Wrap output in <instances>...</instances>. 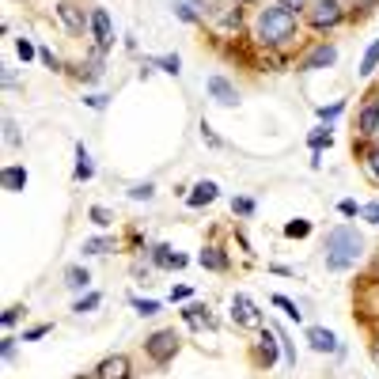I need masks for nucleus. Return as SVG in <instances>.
Listing matches in <instances>:
<instances>
[{
    "label": "nucleus",
    "mask_w": 379,
    "mask_h": 379,
    "mask_svg": "<svg viewBox=\"0 0 379 379\" xmlns=\"http://www.w3.org/2000/svg\"><path fill=\"white\" fill-rule=\"evenodd\" d=\"M57 15H61V23L69 27L72 34H84V27H91V15H84L76 4H72V0H61V4H57Z\"/></svg>",
    "instance_id": "423d86ee"
},
{
    "label": "nucleus",
    "mask_w": 379,
    "mask_h": 379,
    "mask_svg": "<svg viewBox=\"0 0 379 379\" xmlns=\"http://www.w3.org/2000/svg\"><path fill=\"white\" fill-rule=\"evenodd\" d=\"M205 88H209V95L216 99L220 106H239V91H235L232 84H228L224 76H209V84H205Z\"/></svg>",
    "instance_id": "1a4fd4ad"
},
{
    "label": "nucleus",
    "mask_w": 379,
    "mask_h": 379,
    "mask_svg": "<svg viewBox=\"0 0 379 379\" xmlns=\"http://www.w3.org/2000/svg\"><path fill=\"white\" fill-rule=\"evenodd\" d=\"M341 110H345V103H334V106H319V118H322V122H334V118L341 114Z\"/></svg>",
    "instance_id": "72a5a7b5"
},
{
    "label": "nucleus",
    "mask_w": 379,
    "mask_h": 379,
    "mask_svg": "<svg viewBox=\"0 0 379 379\" xmlns=\"http://www.w3.org/2000/svg\"><path fill=\"white\" fill-rule=\"evenodd\" d=\"M144 349L156 364H167V360L179 353V334H174V330H156V334L144 341Z\"/></svg>",
    "instance_id": "7ed1b4c3"
},
{
    "label": "nucleus",
    "mask_w": 379,
    "mask_h": 379,
    "mask_svg": "<svg viewBox=\"0 0 379 379\" xmlns=\"http://www.w3.org/2000/svg\"><path fill=\"white\" fill-rule=\"evenodd\" d=\"M322 144H330V133H311V148H315V152Z\"/></svg>",
    "instance_id": "a19ab883"
},
{
    "label": "nucleus",
    "mask_w": 379,
    "mask_h": 379,
    "mask_svg": "<svg viewBox=\"0 0 379 379\" xmlns=\"http://www.w3.org/2000/svg\"><path fill=\"white\" fill-rule=\"evenodd\" d=\"M95 379H129V357L114 353V357L99 360V368H95Z\"/></svg>",
    "instance_id": "6e6552de"
},
{
    "label": "nucleus",
    "mask_w": 379,
    "mask_h": 379,
    "mask_svg": "<svg viewBox=\"0 0 379 379\" xmlns=\"http://www.w3.org/2000/svg\"><path fill=\"white\" fill-rule=\"evenodd\" d=\"M308 232H311L308 220H292V224H284V235H289V239H303Z\"/></svg>",
    "instance_id": "c85d7f7f"
},
{
    "label": "nucleus",
    "mask_w": 379,
    "mask_h": 379,
    "mask_svg": "<svg viewBox=\"0 0 379 379\" xmlns=\"http://www.w3.org/2000/svg\"><path fill=\"white\" fill-rule=\"evenodd\" d=\"M91 34H95V46H99V50L114 46V27H110L106 8H91Z\"/></svg>",
    "instance_id": "39448f33"
},
{
    "label": "nucleus",
    "mask_w": 379,
    "mask_h": 379,
    "mask_svg": "<svg viewBox=\"0 0 379 379\" xmlns=\"http://www.w3.org/2000/svg\"><path fill=\"white\" fill-rule=\"evenodd\" d=\"M99 76H103V61H99V53H95V57L88 61V72H84V80H99Z\"/></svg>",
    "instance_id": "473e14b6"
},
{
    "label": "nucleus",
    "mask_w": 379,
    "mask_h": 379,
    "mask_svg": "<svg viewBox=\"0 0 379 379\" xmlns=\"http://www.w3.org/2000/svg\"><path fill=\"white\" fill-rule=\"evenodd\" d=\"M360 209H364V205H357V201H341V212H345V216H357Z\"/></svg>",
    "instance_id": "79ce46f5"
},
{
    "label": "nucleus",
    "mask_w": 379,
    "mask_h": 379,
    "mask_svg": "<svg viewBox=\"0 0 379 379\" xmlns=\"http://www.w3.org/2000/svg\"><path fill=\"white\" fill-rule=\"evenodd\" d=\"M201 141H205V144H212V148H220V137L212 133V129H209L205 122H201Z\"/></svg>",
    "instance_id": "e433bc0d"
},
{
    "label": "nucleus",
    "mask_w": 379,
    "mask_h": 379,
    "mask_svg": "<svg viewBox=\"0 0 379 379\" xmlns=\"http://www.w3.org/2000/svg\"><path fill=\"white\" fill-rule=\"evenodd\" d=\"M171 300H190V289H186V284H179V289H171Z\"/></svg>",
    "instance_id": "a18cd8bd"
},
{
    "label": "nucleus",
    "mask_w": 379,
    "mask_h": 379,
    "mask_svg": "<svg viewBox=\"0 0 379 379\" xmlns=\"http://www.w3.org/2000/svg\"><path fill=\"white\" fill-rule=\"evenodd\" d=\"M341 0H311V27L315 31H330L341 23Z\"/></svg>",
    "instance_id": "20e7f679"
},
{
    "label": "nucleus",
    "mask_w": 379,
    "mask_h": 379,
    "mask_svg": "<svg viewBox=\"0 0 379 379\" xmlns=\"http://www.w3.org/2000/svg\"><path fill=\"white\" fill-rule=\"evenodd\" d=\"M42 334H50V326H31V330L23 334V341H39Z\"/></svg>",
    "instance_id": "58836bf2"
},
{
    "label": "nucleus",
    "mask_w": 379,
    "mask_h": 379,
    "mask_svg": "<svg viewBox=\"0 0 379 379\" xmlns=\"http://www.w3.org/2000/svg\"><path fill=\"white\" fill-rule=\"evenodd\" d=\"M232 319L239 322V326H262V315H258V308L247 300L243 292L232 296Z\"/></svg>",
    "instance_id": "0eeeda50"
},
{
    "label": "nucleus",
    "mask_w": 379,
    "mask_h": 379,
    "mask_svg": "<svg viewBox=\"0 0 379 379\" xmlns=\"http://www.w3.org/2000/svg\"><path fill=\"white\" fill-rule=\"evenodd\" d=\"M273 303H277V308H281V311H284V315H289L292 322H300V319H303V311L296 308V303L289 300V296H273Z\"/></svg>",
    "instance_id": "393cba45"
},
{
    "label": "nucleus",
    "mask_w": 379,
    "mask_h": 379,
    "mask_svg": "<svg viewBox=\"0 0 379 379\" xmlns=\"http://www.w3.org/2000/svg\"><path fill=\"white\" fill-rule=\"evenodd\" d=\"M235 4H243V0H235Z\"/></svg>",
    "instance_id": "8fccbe9b"
},
{
    "label": "nucleus",
    "mask_w": 379,
    "mask_h": 379,
    "mask_svg": "<svg viewBox=\"0 0 379 379\" xmlns=\"http://www.w3.org/2000/svg\"><path fill=\"white\" fill-rule=\"evenodd\" d=\"M20 311H23V308H8V311H4V326H15V319H20Z\"/></svg>",
    "instance_id": "37998d69"
},
{
    "label": "nucleus",
    "mask_w": 379,
    "mask_h": 379,
    "mask_svg": "<svg viewBox=\"0 0 379 379\" xmlns=\"http://www.w3.org/2000/svg\"><path fill=\"white\" fill-rule=\"evenodd\" d=\"M152 258H156V266H163V270H182V266H186L182 254H171V247H156Z\"/></svg>",
    "instance_id": "f3484780"
},
{
    "label": "nucleus",
    "mask_w": 379,
    "mask_h": 379,
    "mask_svg": "<svg viewBox=\"0 0 379 379\" xmlns=\"http://www.w3.org/2000/svg\"><path fill=\"white\" fill-rule=\"evenodd\" d=\"M281 345H284L281 334L266 326V330H262V345H258V360H262L266 368H273V360H277V353H281Z\"/></svg>",
    "instance_id": "9d476101"
},
{
    "label": "nucleus",
    "mask_w": 379,
    "mask_h": 379,
    "mask_svg": "<svg viewBox=\"0 0 379 379\" xmlns=\"http://www.w3.org/2000/svg\"><path fill=\"white\" fill-rule=\"evenodd\" d=\"M357 129L364 137H372V133H379V95H372L364 103V110H360V122H357Z\"/></svg>",
    "instance_id": "f8f14e48"
},
{
    "label": "nucleus",
    "mask_w": 379,
    "mask_h": 379,
    "mask_svg": "<svg viewBox=\"0 0 379 379\" xmlns=\"http://www.w3.org/2000/svg\"><path fill=\"white\" fill-rule=\"evenodd\" d=\"M198 262L205 266V270H216V273H220V270H228V258L220 254V247H205V251L198 254Z\"/></svg>",
    "instance_id": "6ab92c4d"
},
{
    "label": "nucleus",
    "mask_w": 379,
    "mask_h": 379,
    "mask_svg": "<svg viewBox=\"0 0 379 379\" xmlns=\"http://www.w3.org/2000/svg\"><path fill=\"white\" fill-rule=\"evenodd\" d=\"M152 193H156L152 182H137V186H129V198H133V201H148Z\"/></svg>",
    "instance_id": "c756f323"
},
{
    "label": "nucleus",
    "mask_w": 379,
    "mask_h": 379,
    "mask_svg": "<svg viewBox=\"0 0 379 379\" xmlns=\"http://www.w3.org/2000/svg\"><path fill=\"white\" fill-rule=\"evenodd\" d=\"M91 224H95V228H110V212L103 205H95V209H91Z\"/></svg>",
    "instance_id": "2f4dec72"
},
{
    "label": "nucleus",
    "mask_w": 379,
    "mask_h": 379,
    "mask_svg": "<svg viewBox=\"0 0 379 379\" xmlns=\"http://www.w3.org/2000/svg\"><path fill=\"white\" fill-rule=\"evenodd\" d=\"M364 171H368V179L379 182V148H372V152L364 156Z\"/></svg>",
    "instance_id": "bb28decb"
},
{
    "label": "nucleus",
    "mask_w": 379,
    "mask_h": 379,
    "mask_svg": "<svg viewBox=\"0 0 379 379\" xmlns=\"http://www.w3.org/2000/svg\"><path fill=\"white\" fill-rule=\"evenodd\" d=\"M360 216L372 220V224H379V201H375V205H364V209H360Z\"/></svg>",
    "instance_id": "4c0bfd02"
},
{
    "label": "nucleus",
    "mask_w": 379,
    "mask_h": 379,
    "mask_svg": "<svg viewBox=\"0 0 379 379\" xmlns=\"http://www.w3.org/2000/svg\"><path fill=\"white\" fill-rule=\"evenodd\" d=\"M281 4H284V8H292V4H303V0H281Z\"/></svg>",
    "instance_id": "de8ad7c7"
},
{
    "label": "nucleus",
    "mask_w": 379,
    "mask_h": 379,
    "mask_svg": "<svg viewBox=\"0 0 379 379\" xmlns=\"http://www.w3.org/2000/svg\"><path fill=\"white\" fill-rule=\"evenodd\" d=\"M182 319H186L190 326H209V330L216 326V319H212V315H209V308H201V303H190V308L182 311Z\"/></svg>",
    "instance_id": "dca6fc26"
},
{
    "label": "nucleus",
    "mask_w": 379,
    "mask_h": 379,
    "mask_svg": "<svg viewBox=\"0 0 379 379\" xmlns=\"http://www.w3.org/2000/svg\"><path fill=\"white\" fill-rule=\"evenodd\" d=\"M232 209L239 212V216H251V212H254V201H251V198H239V201H235Z\"/></svg>",
    "instance_id": "f704fd0d"
},
{
    "label": "nucleus",
    "mask_w": 379,
    "mask_h": 379,
    "mask_svg": "<svg viewBox=\"0 0 379 379\" xmlns=\"http://www.w3.org/2000/svg\"><path fill=\"white\" fill-rule=\"evenodd\" d=\"M308 341H311L315 353H338V338L330 334V330H322V326H311L308 330Z\"/></svg>",
    "instance_id": "ddd939ff"
},
{
    "label": "nucleus",
    "mask_w": 379,
    "mask_h": 379,
    "mask_svg": "<svg viewBox=\"0 0 379 379\" xmlns=\"http://www.w3.org/2000/svg\"><path fill=\"white\" fill-rule=\"evenodd\" d=\"M0 353H4V360H12V353H15V338H4V341H0Z\"/></svg>",
    "instance_id": "ea45409f"
},
{
    "label": "nucleus",
    "mask_w": 379,
    "mask_h": 379,
    "mask_svg": "<svg viewBox=\"0 0 379 379\" xmlns=\"http://www.w3.org/2000/svg\"><path fill=\"white\" fill-rule=\"evenodd\" d=\"M129 303L137 308V315H156V311H160V303H156V300H137V296H133Z\"/></svg>",
    "instance_id": "7c9ffc66"
},
{
    "label": "nucleus",
    "mask_w": 379,
    "mask_h": 379,
    "mask_svg": "<svg viewBox=\"0 0 379 379\" xmlns=\"http://www.w3.org/2000/svg\"><path fill=\"white\" fill-rule=\"evenodd\" d=\"M296 27H300V20H296L292 8L270 4V8L258 12V27H254V31H258V42H262V46H284V42L296 39Z\"/></svg>",
    "instance_id": "f257e3e1"
},
{
    "label": "nucleus",
    "mask_w": 379,
    "mask_h": 379,
    "mask_svg": "<svg viewBox=\"0 0 379 379\" xmlns=\"http://www.w3.org/2000/svg\"><path fill=\"white\" fill-rule=\"evenodd\" d=\"M84 103H88L91 110H103V106H106V99H103V95H88Z\"/></svg>",
    "instance_id": "c03bdc74"
},
{
    "label": "nucleus",
    "mask_w": 379,
    "mask_h": 379,
    "mask_svg": "<svg viewBox=\"0 0 379 379\" xmlns=\"http://www.w3.org/2000/svg\"><path fill=\"white\" fill-rule=\"evenodd\" d=\"M39 57H42L46 64H50V69H61V64H57V57H53V53H50V50H39Z\"/></svg>",
    "instance_id": "49530a36"
},
{
    "label": "nucleus",
    "mask_w": 379,
    "mask_h": 379,
    "mask_svg": "<svg viewBox=\"0 0 379 379\" xmlns=\"http://www.w3.org/2000/svg\"><path fill=\"white\" fill-rule=\"evenodd\" d=\"M99 300H103L99 292H88L84 300H76V308H72V311H76V315H84V311H95V308H99Z\"/></svg>",
    "instance_id": "cd10ccee"
},
{
    "label": "nucleus",
    "mask_w": 379,
    "mask_h": 379,
    "mask_svg": "<svg viewBox=\"0 0 379 379\" xmlns=\"http://www.w3.org/2000/svg\"><path fill=\"white\" fill-rule=\"evenodd\" d=\"M15 50H20V57H23V61H31L34 53H39V50H34V46L27 42V39H20V42H15Z\"/></svg>",
    "instance_id": "c9c22d12"
},
{
    "label": "nucleus",
    "mask_w": 379,
    "mask_h": 379,
    "mask_svg": "<svg viewBox=\"0 0 379 379\" xmlns=\"http://www.w3.org/2000/svg\"><path fill=\"white\" fill-rule=\"evenodd\" d=\"M375 4V0H360V8H372Z\"/></svg>",
    "instance_id": "09e8293b"
},
{
    "label": "nucleus",
    "mask_w": 379,
    "mask_h": 379,
    "mask_svg": "<svg viewBox=\"0 0 379 379\" xmlns=\"http://www.w3.org/2000/svg\"><path fill=\"white\" fill-rule=\"evenodd\" d=\"M375 64H379V39L364 50V61H360V76H372V72H375Z\"/></svg>",
    "instance_id": "4be33fe9"
},
{
    "label": "nucleus",
    "mask_w": 379,
    "mask_h": 379,
    "mask_svg": "<svg viewBox=\"0 0 379 379\" xmlns=\"http://www.w3.org/2000/svg\"><path fill=\"white\" fill-rule=\"evenodd\" d=\"M174 15H179V20H186V23L201 20V12H198V4H193V0H179V4H174Z\"/></svg>",
    "instance_id": "5701e85b"
},
{
    "label": "nucleus",
    "mask_w": 379,
    "mask_h": 379,
    "mask_svg": "<svg viewBox=\"0 0 379 379\" xmlns=\"http://www.w3.org/2000/svg\"><path fill=\"white\" fill-rule=\"evenodd\" d=\"M95 174V163H91V152L84 144H76V182H88Z\"/></svg>",
    "instance_id": "a211bd4d"
},
{
    "label": "nucleus",
    "mask_w": 379,
    "mask_h": 379,
    "mask_svg": "<svg viewBox=\"0 0 379 379\" xmlns=\"http://www.w3.org/2000/svg\"><path fill=\"white\" fill-rule=\"evenodd\" d=\"M334 61H338V50H334V46H315V50H311L308 57H303V64H300V69L315 72V69H330Z\"/></svg>",
    "instance_id": "9b49d317"
},
{
    "label": "nucleus",
    "mask_w": 379,
    "mask_h": 379,
    "mask_svg": "<svg viewBox=\"0 0 379 379\" xmlns=\"http://www.w3.org/2000/svg\"><path fill=\"white\" fill-rule=\"evenodd\" d=\"M212 20H216L220 27H224V31H239V20H243V12H239V4H232V0H228V4H220L216 12H212Z\"/></svg>",
    "instance_id": "4468645a"
},
{
    "label": "nucleus",
    "mask_w": 379,
    "mask_h": 379,
    "mask_svg": "<svg viewBox=\"0 0 379 379\" xmlns=\"http://www.w3.org/2000/svg\"><path fill=\"white\" fill-rule=\"evenodd\" d=\"M186 201H190L193 209H201V205H209V201H216V182H209V179H205V182H198Z\"/></svg>",
    "instance_id": "2eb2a0df"
},
{
    "label": "nucleus",
    "mask_w": 379,
    "mask_h": 379,
    "mask_svg": "<svg viewBox=\"0 0 379 379\" xmlns=\"http://www.w3.org/2000/svg\"><path fill=\"white\" fill-rule=\"evenodd\" d=\"M23 186H27V167H4V190L20 193Z\"/></svg>",
    "instance_id": "aec40b11"
},
{
    "label": "nucleus",
    "mask_w": 379,
    "mask_h": 379,
    "mask_svg": "<svg viewBox=\"0 0 379 379\" xmlns=\"http://www.w3.org/2000/svg\"><path fill=\"white\" fill-rule=\"evenodd\" d=\"M360 254H364V239L357 235V228H334L326 235V270H334V273L353 270L360 262Z\"/></svg>",
    "instance_id": "f03ea898"
},
{
    "label": "nucleus",
    "mask_w": 379,
    "mask_h": 379,
    "mask_svg": "<svg viewBox=\"0 0 379 379\" xmlns=\"http://www.w3.org/2000/svg\"><path fill=\"white\" fill-rule=\"evenodd\" d=\"M114 251V239H88L84 243V254H106Z\"/></svg>",
    "instance_id": "a878e982"
},
{
    "label": "nucleus",
    "mask_w": 379,
    "mask_h": 379,
    "mask_svg": "<svg viewBox=\"0 0 379 379\" xmlns=\"http://www.w3.org/2000/svg\"><path fill=\"white\" fill-rule=\"evenodd\" d=\"M156 69H163V72H171V76H179V69H182V61H179V53H167V57H152Z\"/></svg>",
    "instance_id": "b1692460"
},
{
    "label": "nucleus",
    "mask_w": 379,
    "mask_h": 379,
    "mask_svg": "<svg viewBox=\"0 0 379 379\" xmlns=\"http://www.w3.org/2000/svg\"><path fill=\"white\" fill-rule=\"evenodd\" d=\"M64 284H69V289H88V284H91V273L84 270V266H72V270L64 273Z\"/></svg>",
    "instance_id": "412c9836"
}]
</instances>
